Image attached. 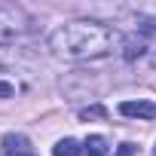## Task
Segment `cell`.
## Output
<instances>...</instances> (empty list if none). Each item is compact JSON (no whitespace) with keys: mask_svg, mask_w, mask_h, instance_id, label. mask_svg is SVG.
Instances as JSON below:
<instances>
[{"mask_svg":"<svg viewBox=\"0 0 156 156\" xmlns=\"http://www.w3.org/2000/svg\"><path fill=\"white\" fill-rule=\"evenodd\" d=\"M107 138L104 135H89L83 141V156H107Z\"/></svg>","mask_w":156,"mask_h":156,"instance_id":"obj_6","label":"cell"},{"mask_svg":"<svg viewBox=\"0 0 156 156\" xmlns=\"http://www.w3.org/2000/svg\"><path fill=\"white\" fill-rule=\"evenodd\" d=\"M0 83L12 86L16 92L31 86V67H28L25 58L16 55V49H9V46H0Z\"/></svg>","mask_w":156,"mask_h":156,"instance_id":"obj_2","label":"cell"},{"mask_svg":"<svg viewBox=\"0 0 156 156\" xmlns=\"http://www.w3.org/2000/svg\"><path fill=\"white\" fill-rule=\"evenodd\" d=\"M25 31H31V19L22 9H0V46L12 43Z\"/></svg>","mask_w":156,"mask_h":156,"instance_id":"obj_3","label":"cell"},{"mask_svg":"<svg viewBox=\"0 0 156 156\" xmlns=\"http://www.w3.org/2000/svg\"><path fill=\"white\" fill-rule=\"evenodd\" d=\"M144 49H147V40L144 37H129V40H122V58H138V55H144Z\"/></svg>","mask_w":156,"mask_h":156,"instance_id":"obj_8","label":"cell"},{"mask_svg":"<svg viewBox=\"0 0 156 156\" xmlns=\"http://www.w3.org/2000/svg\"><path fill=\"white\" fill-rule=\"evenodd\" d=\"M150 67H153V70H156V52H153V55H150Z\"/></svg>","mask_w":156,"mask_h":156,"instance_id":"obj_11","label":"cell"},{"mask_svg":"<svg viewBox=\"0 0 156 156\" xmlns=\"http://www.w3.org/2000/svg\"><path fill=\"white\" fill-rule=\"evenodd\" d=\"M119 113L132 119H156V104L153 101H122Z\"/></svg>","mask_w":156,"mask_h":156,"instance_id":"obj_4","label":"cell"},{"mask_svg":"<svg viewBox=\"0 0 156 156\" xmlns=\"http://www.w3.org/2000/svg\"><path fill=\"white\" fill-rule=\"evenodd\" d=\"M122 40L126 37L113 25H104L95 19H73L58 25L46 37V49L64 61H95L122 49Z\"/></svg>","mask_w":156,"mask_h":156,"instance_id":"obj_1","label":"cell"},{"mask_svg":"<svg viewBox=\"0 0 156 156\" xmlns=\"http://www.w3.org/2000/svg\"><path fill=\"white\" fill-rule=\"evenodd\" d=\"M52 156H83V144L73 141V138H61L52 147Z\"/></svg>","mask_w":156,"mask_h":156,"instance_id":"obj_7","label":"cell"},{"mask_svg":"<svg viewBox=\"0 0 156 156\" xmlns=\"http://www.w3.org/2000/svg\"><path fill=\"white\" fill-rule=\"evenodd\" d=\"M104 116V107H86V110H80V119H101Z\"/></svg>","mask_w":156,"mask_h":156,"instance_id":"obj_9","label":"cell"},{"mask_svg":"<svg viewBox=\"0 0 156 156\" xmlns=\"http://www.w3.org/2000/svg\"><path fill=\"white\" fill-rule=\"evenodd\" d=\"M0 150H3V156H34L31 153V141L25 135H6Z\"/></svg>","mask_w":156,"mask_h":156,"instance_id":"obj_5","label":"cell"},{"mask_svg":"<svg viewBox=\"0 0 156 156\" xmlns=\"http://www.w3.org/2000/svg\"><path fill=\"white\" fill-rule=\"evenodd\" d=\"M135 153V144H119V150H116V156H132Z\"/></svg>","mask_w":156,"mask_h":156,"instance_id":"obj_10","label":"cell"}]
</instances>
